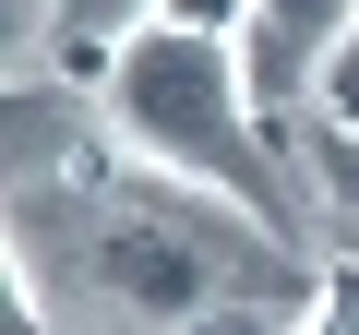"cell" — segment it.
Listing matches in <instances>:
<instances>
[{
  "instance_id": "52a82bcc",
  "label": "cell",
  "mask_w": 359,
  "mask_h": 335,
  "mask_svg": "<svg viewBox=\"0 0 359 335\" xmlns=\"http://www.w3.org/2000/svg\"><path fill=\"white\" fill-rule=\"evenodd\" d=\"M311 335H359V252H335L311 275Z\"/></svg>"
},
{
  "instance_id": "5b68a950",
  "label": "cell",
  "mask_w": 359,
  "mask_h": 335,
  "mask_svg": "<svg viewBox=\"0 0 359 335\" xmlns=\"http://www.w3.org/2000/svg\"><path fill=\"white\" fill-rule=\"evenodd\" d=\"M299 168H311V192L335 204V228H347V252H359V144L311 120V144H299Z\"/></svg>"
},
{
  "instance_id": "277c9868",
  "label": "cell",
  "mask_w": 359,
  "mask_h": 335,
  "mask_svg": "<svg viewBox=\"0 0 359 335\" xmlns=\"http://www.w3.org/2000/svg\"><path fill=\"white\" fill-rule=\"evenodd\" d=\"M144 25H168V0H48L36 48H48L72 84H108V72H120V48H132Z\"/></svg>"
},
{
  "instance_id": "ba28073f",
  "label": "cell",
  "mask_w": 359,
  "mask_h": 335,
  "mask_svg": "<svg viewBox=\"0 0 359 335\" xmlns=\"http://www.w3.org/2000/svg\"><path fill=\"white\" fill-rule=\"evenodd\" d=\"M311 108H323V132H347V144H359V25H347V48L323 60V84H311Z\"/></svg>"
},
{
  "instance_id": "7a4b0ae2",
  "label": "cell",
  "mask_w": 359,
  "mask_h": 335,
  "mask_svg": "<svg viewBox=\"0 0 359 335\" xmlns=\"http://www.w3.org/2000/svg\"><path fill=\"white\" fill-rule=\"evenodd\" d=\"M108 132L132 168L156 180H192L240 216H264L287 240V156H276V120L252 108V72H240V36H192V25H144L120 48V72L96 84Z\"/></svg>"
},
{
  "instance_id": "6da1fadb",
  "label": "cell",
  "mask_w": 359,
  "mask_h": 335,
  "mask_svg": "<svg viewBox=\"0 0 359 335\" xmlns=\"http://www.w3.org/2000/svg\"><path fill=\"white\" fill-rule=\"evenodd\" d=\"M13 264H72V299L84 311H120V323H204V311H228V299H299V252L264 228V216H240V204H216V192H192V180H120V192H72V240L60 252H25L13 240Z\"/></svg>"
},
{
  "instance_id": "8992f818",
  "label": "cell",
  "mask_w": 359,
  "mask_h": 335,
  "mask_svg": "<svg viewBox=\"0 0 359 335\" xmlns=\"http://www.w3.org/2000/svg\"><path fill=\"white\" fill-rule=\"evenodd\" d=\"M180 335H311V299H228V311L180 323Z\"/></svg>"
},
{
  "instance_id": "3957f363",
  "label": "cell",
  "mask_w": 359,
  "mask_h": 335,
  "mask_svg": "<svg viewBox=\"0 0 359 335\" xmlns=\"http://www.w3.org/2000/svg\"><path fill=\"white\" fill-rule=\"evenodd\" d=\"M347 25H359V0H252V13H240L252 108H264V120H287V108L323 84V60L347 48Z\"/></svg>"
},
{
  "instance_id": "9c48e42d",
  "label": "cell",
  "mask_w": 359,
  "mask_h": 335,
  "mask_svg": "<svg viewBox=\"0 0 359 335\" xmlns=\"http://www.w3.org/2000/svg\"><path fill=\"white\" fill-rule=\"evenodd\" d=\"M0 335H48V287H36L25 264H13V323H0Z\"/></svg>"
}]
</instances>
